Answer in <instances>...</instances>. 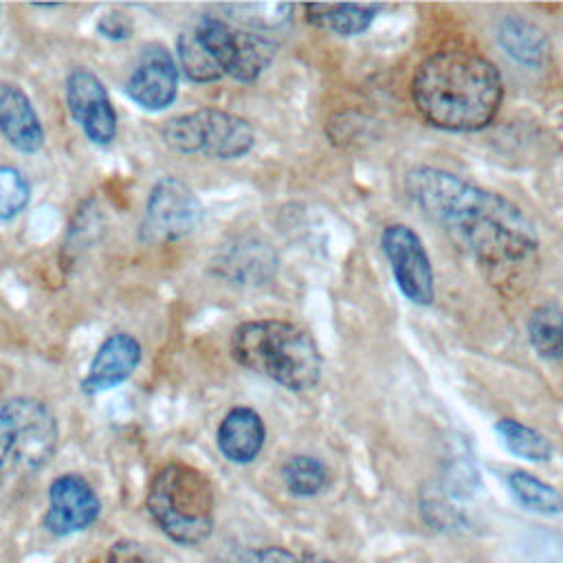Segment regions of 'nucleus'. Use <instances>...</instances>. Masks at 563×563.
I'll return each instance as SVG.
<instances>
[{"label":"nucleus","mask_w":563,"mask_h":563,"mask_svg":"<svg viewBox=\"0 0 563 563\" xmlns=\"http://www.w3.org/2000/svg\"><path fill=\"white\" fill-rule=\"evenodd\" d=\"M99 497L90 482L77 473L59 475L48 486V510L44 526L57 537L86 530L99 517Z\"/></svg>","instance_id":"11"},{"label":"nucleus","mask_w":563,"mask_h":563,"mask_svg":"<svg viewBox=\"0 0 563 563\" xmlns=\"http://www.w3.org/2000/svg\"><path fill=\"white\" fill-rule=\"evenodd\" d=\"M128 97L143 110L158 112L174 103L178 95V64L161 44L141 51L136 66L125 81Z\"/></svg>","instance_id":"12"},{"label":"nucleus","mask_w":563,"mask_h":563,"mask_svg":"<svg viewBox=\"0 0 563 563\" xmlns=\"http://www.w3.org/2000/svg\"><path fill=\"white\" fill-rule=\"evenodd\" d=\"M495 433L499 438V442L504 444V449L521 460L528 462H548L554 453L552 442L539 433L537 429L512 420V418H501L495 424Z\"/></svg>","instance_id":"19"},{"label":"nucleus","mask_w":563,"mask_h":563,"mask_svg":"<svg viewBox=\"0 0 563 563\" xmlns=\"http://www.w3.org/2000/svg\"><path fill=\"white\" fill-rule=\"evenodd\" d=\"M405 189L451 244L484 268L508 271L537 255L532 220L501 194L427 165L407 172Z\"/></svg>","instance_id":"1"},{"label":"nucleus","mask_w":563,"mask_h":563,"mask_svg":"<svg viewBox=\"0 0 563 563\" xmlns=\"http://www.w3.org/2000/svg\"><path fill=\"white\" fill-rule=\"evenodd\" d=\"M380 246L402 297L413 306H431L435 299L433 268L420 235L407 224H387Z\"/></svg>","instance_id":"9"},{"label":"nucleus","mask_w":563,"mask_h":563,"mask_svg":"<svg viewBox=\"0 0 563 563\" xmlns=\"http://www.w3.org/2000/svg\"><path fill=\"white\" fill-rule=\"evenodd\" d=\"M497 42L506 55L523 66H541L550 53L545 31L519 15H508L497 24Z\"/></svg>","instance_id":"16"},{"label":"nucleus","mask_w":563,"mask_h":563,"mask_svg":"<svg viewBox=\"0 0 563 563\" xmlns=\"http://www.w3.org/2000/svg\"><path fill=\"white\" fill-rule=\"evenodd\" d=\"M176 46H178V64L187 79H191L196 84H207V81H216L222 77L220 66L209 55V51L202 46V42L196 37L194 29L180 33Z\"/></svg>","instance_id":"22"},{"label":"nucleus","mask_w":563,"mask_h":563,"mask_svg":"<svg viewBox=\"0 0 563 563\" xmlns=\"http://www.w3.org/2000/svg\"><path fill=\"white\" fill-rule=\"evenodd\" d=\"M229 350L238 365L290 391H308L321 380L323 361L314 339L290 321H244L233 330Z\"/></svg>","instance_id":"3"},{"label":"nucleus","mask_w":563,"mask_h":563,"mask_svg":"<svg viewBox=\"0 0 563 563\" xmlns=\"http://www.w3.org/2000/svg\"><path fill=\"white\" fill-rule=\"evenodd\" d=\"M266 438L262 416L251 407H233L218 427V449L233 464L253 462Z\"/></svg>","instance_id":"15"},{"label":"nucleus","mask_w":563,"mask_h":563,"mask_svg":"<svg viewBox=\"0 0 563 563\" xmlns=\"http://www.w3.org/2000/svg\"><path fill=\"white\" fill-rule=\"evenodd\" d=\"M141 343L128 332L110 334L95 352L81 380L84 394H99L128 380L141 363Z\"/></svg>","instance_id":"13"},{"label":"nucleus","mask_w":563,"mask_h":563,"mask_svg":"<svg viewBox=\"0 0 563 563\" xmlns=\"http://www.w3.org/2000/svg\"><path fill=\"white\" fill-rule=\"evenodd\" d=\"M66 106L75 123L95 145L117 139V112L103 81L88 68H75L66 77Z\"/></svg>","instance_id":"10"},{"label":"nucleus","mask_w":563,"mask_h":563,"mask_svg":"<svg viewBox=\"0 0 563 563\" xmlns=\"http://www.w3.org/2000/svg\"><path fill=\"white\" fill-rule=\"evenodd\" d=\"M224 11L231 13L233 20L242 22L251 29H277L290 20L292 7L290 4H271V2H257V4H229Z\"/></svg>","instance_id":"23"},{"label":"nucleus","mask_w":563,"mask_h":563,"mask_svg":"<svg viewBox=\"0 0 563 563\" xmlns=\"http://www.w3.org/2000/svg\"><path fill=\"white\" fill-rule=\"evenodd\" d=\"M411 99L433 128L477 132L497 117L504 81L497 66L484 55L468 48H442L416 66Z\"/></svg>","instance_id":"2"},{"label":"nucleus","mask_w":563,"mask_h":563,"mask_svg":"<svg viewBox=\"0 0 563 563\" xmlns=\"http://www.w3.org/2000/svg\"><path fill=\"white\" fill-rule=\"evenodd\" d=\"M508 488L512 497L528 510L539 515H559L563 512V495L552 484L539 479L528 471H510Z\"/></svg>","instance_id":"20"},{"label":"nucleus","mask_w":563,"mask_h":563,"mask_svg":"<svg viewBox=\"0 0 563 563\" xmlns=\"http://www.w3.org/2000/svg\"><path fill=\"white\" fill-rule=\"evenodd\" d=\"M108 563H152L145 550L134 541H119L110 548Z\"/></svg>","instance_id":"26"},{"label":"nucleus","mask_w":563,"mask_h":563,"mask_svg":"<svg viewBox=\"0 0 563 563\" xmlns=\"http://www.w3.org/2000/svg\"><path fill=\"white\" fill-rule=\"evenodd\" d=\"M31 198V187L20 169L0 165V220L20 216Z\"/></svg>","instance_id":"24"},{"label":"nucleus","mask_w":563,"mask_h":563,"mask_svg":"<svg viewBox=\"0 0 563 563\" xmlns=\"http://www.w3.org/2000/svg\"><path fill=\"white\" fill-rule=\"evenodd\" d=\"M202 220V205L194 189L176 176H163L150 191L141 222L145 244L176 242L189 235Z\"/></svg>","instance_id":"8"},{"label":"nucleus","mask_w":563,"mask_h":563,"mask_svg":"<svg viewBox=\"0 0 563 563\" xmlns=\"http://www.w3.org/2000/svg\"><path fill=\"white\" fill-rule=\"evenodd\" d=\"M194 33L216 59L222 75L242 84L255 81L275 57V44L271 37L213 15H202L196 22Z\"/></svg>","instance_id":"7"},{"label":"nucleus","mask_w":563,"mask_h":563,"mask_svg":"<svg viewBox=\"0 0 563 563\" xmlns=\"http://www.w3.org/2000/svg\"><path fill=\"white\" fill-rule=\"evenodd\" d=\"M255 563H303L301 559H297L292 552L284 550V548H264L257 552Z\"/></svg>","instance_id":"27"},{"label":"nucleus","mask_w":563,"mask_h":563,"mask_svg":"<svg viewBox=\"0 0 563 563\" xmlns=\"http://www.w3.org/2000/svg\"><path fill=\"white\" fill-rule=\"evenodd\" d=\"M282 479L290 495L312 497L328 486V466L314 455H292L282 466Z\"/></svg>","instance_id":"21"},{"label":"nucleus","mask_w":563,"mask_h":563,"mask_svg":"<svg viewBox=\"0 0 563 563\" xmlns=\"http://www.w3.org/2000/svg\"><path fill=\"white\" fill-rule=\"evenodd\" d=\"M380 4H306V20L319 29L343 37L367 31L378 15Z\"/></svg>","instance_id":"17"},{"label":"nucleus","mask_w":563,"mask_h":563,"mask_svg":"<svg viewBox=\"0 0 563 563\" xmlns=\"http://www.w3.org/2000/svg\"><path fill=\"white\" fill-rule=\"evenodd\" d=\"M167 147L180 154H205L211 158H242L255 145L253 125L233 112L202 108L167 119L161 130Z\"/></svg>","instance_id":"6"},{"label":"nucleus","mask_w":563,"mask_h":563,"mask_svg":"<svg viewBox=\"0 0 563 563\" xmlns=\"http://www.w3.org/2000/svg\"><path fill=\"white\" fill-rule=\"evenodd\" d=\"M57 438V420L46 402L29 396L0 402V506L51 462Z\"/></svg>","instance_id":"4"},{"label":"nucleus","mask_w":563,"mask_h":563,"mask_svg":"<svg viewBox=\"0 0 563 563\" xmlns=\"http://www.w3.org/2000/svg\"><path fill=\"white\" fill-rule=\"evenodd\" d=\"M147 512L180 545H198L213 530L216 495L209 477L183 462L161 466L147 488Z\"/></svg>","instance_id":"5"},{"label":"nucleus","mask_w":563,"mask_h":563,"mask_svg":"<svg viewBox=\"0 0 563 563\" xmlns=\"http://www.w3.org/2000/svg\"><path fill=\"white\" fill-rule=\"evenodd\" d=\"M303 563H332V561L321 559V556H306V561H303Z\"/></svg>","instance_id":"28"},{"label":"nucleus","mask_w":563,"mask_h":563,"mask_svg":"<svg viewBox=\"0 0 563 563\" xmlns=\"http://www.w3.org/2000/svg\"><path fill=\"white\" fill-rule=\"evenodd\" d=\"M0 132L24 154L40 152L46 139L31 99L22 88L9 81H0Z\"/></svg>","instance_id":"14"},{"label":"nucleus","mask_w":563,"mask_h":563,"mask_svg":"<svg viewBox=\"0 0 563 563\" xmlns=\"http://www.w3.org/2000/svg\"><path fill=\"white\" fill-rule=\"evenodd\" d=\"M528 341L541 358H563V310L556 303H541L528 317Z\"/></svg>","instance_id":"18"},{"label":"nucleus","mask_w":563,"mask_h":563,"mask_svg":"<svg viewBox=\"0 0 563 563\" xmlns=\"http://www.w3.org/2000/svg\"><path fill=\"white\" fill-rule=\"evenodd\" d=\"M97 31L106 37V40H128L130 33H132V24L130 20L119 13V11H112V13H106L99 22H97Z\"/></svg>","instance_id":"25"}]
</instances>
